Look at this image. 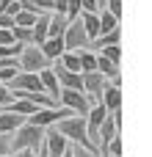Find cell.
<instances>
[{
	"instance_id": "cell-1",
	"label": "cell",
	"mask_w": 152,
	"mask_h": 157,
	"mask_svg": "<svg viewBox=\"0 0 152 157\" xmlns=\"http://www.w3.org/2000/svg\"><path fill=\"white\" fill-rule=\"evenodd\" d=\"M53 130H55L58 135H64L69 144H75V146H80V149H86V152L97 155V149L91 146V141H89V135H86V121H83V119H78V116H69V119L58 121Z\"/></svg>"
},
{
	"instance_id": "cell-2",
	"label": "cell",
	"mask_w": 152,
	"mask_h": 157,
	"mask_svg": "<svg viewBox=\"0 0 152 157\" xmlns=\"http://www.w3.org/2000/svg\"><path fill=\"white\" fill-rule=\"evenodd\" d=\"M53 63L42 55V50L39 47H33V44H25L22 47V52H19V58H17V69L19 72H28V75H39L42 69H50Z\"/></svg>"
},
{
	"instance_id": "cell-3",
	"label": "cell",
	"mask_w": 152,
	"mask_h": 157,
	"mask_svg": "<svg viewBox=\"0 0 152 157\" xmlns=\"http://www.w3.org/2000/svg\"><path fill=\"white\" fill-rule=\"evenodd\" d=\"M42 141H44V130L22 124V127L11 135V155H14V152H22V149H33V152H36V149L42 146Z\"/></svg>"
},
{
	"instance_id": "cell-4",
	"label": "cell",
	"mask_w": 152,
	"mask_h": 157,
	"mask_svg": "<svg viewBox=\"0 0 152 157\" xmlns=\"http://www.w3.org/2000/svg\"><path fill=\"white\" fill-rule=\"evenodd\" d=\"M89 47V39H86V30L80 25V19H72L64 30V50L66 52H78V50H86Z\"/></svg>"
},
{
	"instance_id": "cell-5",
	"label": "cell",
	"mask_w": 152,
	"mask_h": 157,
	"mask_svg": "<svg viewBox=\"0 0 152 157\" xmlns=\"http://www.w3.org/2000/svg\"><path fill=\"white\" fill-rule=\"evenodd\" d=\"M72 113L66 110V108H55V110H36L33 116H28L25 119V124L28 127H39V130H44V127H50V124H58V121H64V119H69Z\"/></svg>"
},
{
	"instance_id": "cell-6",
	"label": "cell",
	"mask_w": 152,
	"mask_h": 157,
	"mask_svg": "<svg viewBox=\"0 0 152 157\" xmlns=\"http://www.w3.org/2000/svg\"><path fill=\"white\" fill-rule=\"evenodd\" d=\"M58 102L69 110V113H75L78 119H86L89 116V99H86V94H80V91H61V97H58Z\"/></svg>"
},
{
	"instance_id": "cell-7",
	"label": "cell",
	"mask_w": 152,
	"mask_h": 157,
	"mask_svg": "<svg viewBox=\"0 0 152 157\" xmlns=\"http://www.w3.org/2000/svg\"><path fill=\"white\" fill-rule=\"evenodd\" d=\"M42 146H44V152H47V157H64L66 155V149L72 146L64 135H58L55 130H47L44 132V141H42Z\"/></svg>"
},
{
	"instance_id": "cell-8",
	"label": "cell",
	"mask_w": 152,
	"mask_h": 157,
	"mask_svg": "<svg viewBox=\"0 0 152 157\" xmlns=\"http://www.w3.org/2000/svg\"><path fill=\"white\" fill-rule=\"evenodd\" d=\"M39 80H42V91L58 105V97H61V86H58V80H55V75L50 72V69H42L39 72Z\"/></svg>"
},
{
	"instance_id": "cell-9",
	"label": "cell",
	"mask_w": 152,
	"mask_h": 157,
	"mask_svg": "<svg viewBox=\"0 0 152 157\" xmlns=\"http://www.w3.org/2000/svg\"><path fill=\"white\" fill-rule=\"evenodd\" d=\"M100 105L108 110V113H116L122 108V88H114V86H105L102 97H100Z\"/></svg>"
},
{
	"instance_id": "cell-10",
	"label": "cell",
	"mask_w": 152,
	"mask_h": 157,
	"mask_svg": "<svg viewBox=\"0 0 152 157\" xmlns=\"http://www.w3.org/2000/svg\"><path fill=\"white\" fill-rule=\"evenodd\" d=\"M39 50H42V55H44L50 63H55V61H58V58L66 52V50H64V39H47V41H44Z\"/></svg>"
},
{
	"instance_id": "cell-11",
	"label": "cell",
	"mask_w": 152,
	"mask_h": 157,
	"mask_svg": "<svg viewBox=\"0 0 152 157\" xmlns=\"http://www.w3.org/2000/svg\"><path fill=\"white\" fill-rule=\"evenodd\" d=\"M22 124H25L22 116H14V113H8V110L0 113V135H14Z\"/></svg>"
},
{
	"instance_id": "cell-12",
	"label": "cell",
	"mask_w": 152,
	"mask_h": 157,
	"mask_svg": "<svg viewBox=\"0 0 152 157\" xmlns=\"http://www.w3.org/2000/svg\"><path fill=\"white\" fill-rule=\"evenodd\" d=\"M78 19H80V25H83V30H86L89 44H91V41L100 36V14H80Z\"/></svg>"
},
{
	"instance_id": "cell-13",
	"label": "cell",
	"mask_w": 152,
	"mask_h": 157,
	"mask_svg": "<svg viewBox=\"0 0 152 157\" xmlns=\"http://www.w3.org/2000/svg\"><path fill=\"white\" fill-rule=\"evenodd\" d=\"M69 19L64 14H50V22H47V39H64V30H66Z\"/></svg>"
},
{
	"instance_id": "cell-14",
	"label": "cell",
	"mask_w": 152,
	"mask_h": 157,
	"mask_svg": "<svg viewBox=\"0 0 152 157\" xmlns=\"http://www.w3.org/2000/svg\"><path fill=\"white\" fill-rule=\"evenodd\" d=\"M78 58H80V75H91V72H97V52L78 50Z\"/></svg>"
},
{
	"instance_id": "cell-15",
	"label": "cell",
	"mask_w": 152,
	"mask_h": 157,
	"mask_svg": "<svg viewBox=\"0 0 152 157\" xmlns=\"http://www.w3.org/2000/svg\"><path fill=\"white\" fill-rule=\"evenodd\" d=\"M61 69H66V72H75V75H80V58H78V52H64L58 61H55Z\"/></svg>"
},
{
	"instance_id": "cell-16",
	"label": "cell",
	"mask_w": 152,
	"mask_h": 157,
	"mask_svg": "<svg viewBox=\"0 0 152 157\" xmlns=\"http://www.w3.org/2000/svg\"><path fill=\"white\" fill-rule=\"evenodd\" d=\"M42 14H33V11H19L17 17H14V28H25V30H30L33 25H36V19H39Z\"/></svg>"
},
{
	"instance_id": "cell-17",
	"label": "cell",
	"mask_w": 152,
	"mask_h": 157,
	"mask_svg": "<svg viewBox=\"0 0 152 157\" xmlns=\"http://www.w3.org/2000/svg\"><path fill=\"white\" fill-rule=\"evenodd\" d=\"M97 72H100L105 80L119 77V66H116V63H111V61H105V58H100V55H97Z\"/></svg>"
},
{
	"instance_id": "cell-18",
	"label": "cell",
	"mask_w": 152,
	"mask_h": 157,
	"mask_svg": "<svg viewBox=\"0 0 152 157\" xmlns=\"http://www.w3.org/2000/svg\"><path fill=\"white\" fill-rule=\"evenodd\" d=\"M119 36H122L119 28L111 30V33H105V36H97V39H94V47H97V50H102V47H116V44H119Z\"/></svg>"
},
{
	"instance_id": "cell-19",
	"label": "cell",
	"mask_w": 152,
	"mask_h": 157,
	"mask_svg": "<svg viewBox=\"0 0 152 157\" xmlns=\"http://www.w3.org/2000/svg\"><path fill=\"white\" fill-rule=\"evenodd\" d=\"M116 28H119V19H114L108 11H100V36H105V33H111Z\"/></svg>"
},
{
	"instance_id": "cell-20",
	"label": "cell",
	"mask_w": 152,
	"mask_h": 157,
	"mask_svg": "<svg viewBox=\"0 0 152 157\" xmlns=\"http://www.w3.org/2000/svg\"><path fill=\"white\" fill-rule=\"evenodd\" d=\"M97 55H100V58H105V61H111V63H116V66H119V61H122L119 44H116V47H102V50H100Z\"/></svg>"
},
{
	"instance_id": "cell-21",
	"label": "cell",
	"mask_w": 152,
	"mask_h": 157,
	"mask_svg": "<svg viewBox=\"0 0 152 157\" xmlns=\"http://www.w3.org/2000/svg\"><path fill=\"white\" fill-rule=\"evenodd\" d=\"M105 11H108L114 19H122V0H108V3H105Z\"/></svg>"
},
{
	"instance_id": "cell-22",
	"label": "cell",
	"mask_w": 152,
	"mask_h": 157,
	"mask_svg": "<svg viewBox=\"0 0 152 157\" xmlns=\"http://www.w3.org/2000/svg\"><path fill=\"white\" fill-rule=\"evenodd\" d=\"M80 17V0H66V19H78Z\"/></svg>"
},
{
	"instance_id": "cell-23",
	"label": "cell",
	"mask_w": 152,
	"mask_h": 157,
	"mask_svg": "<svg viewBox=\"0 0 152 157\" xmlns=\"http://www.w3.org/2000/svg\"><path fill=\"white\" fill-rule=\"evenodd\" d=\"M11 102H14V94H11L6 86H0V113H3V110H8V105H11Z\"/></svg>"
},
{
	"instance_id": "cell-24",
	"label": "cell",
	"mask_w": 152,
	"mask_h": 157,
	"mask_svg": "<svg viewBox=\"0 0 152 157\" xmlns=\"http://www.w3.org/2000/svg\"><path fill=\"white\" fill-rule=\"evenodd\" d=\"M19 11H22L19 0H8V3H6V8H3V14H6V17H11V19H14V17L19 14Z\"/></svg>"
},
{
	"instance_id": "cell-25",
	"label": "cell",
	"mask_w": 152,
	"mask_h": 157,
	"mask_svg": "<svg viewBox=\"0 0 152 157\" xmlns=\"http://www.w3.org/2000/svg\"><path fill=\"white\" fill-rule=\"evenodd\" d=\"M11 155V135H0V157Z\"/></svg>"
},
{
	"instance_id": "cell-26",
	"label": "cell",
	"mask_w": 152,
	"mask_h": 157,
	"mask_svg": "<svg viewBox=\"0 0 152 157\" xmlns=\"http://www.w3.org/2000/svg\"><path fill=\"white\" fill-rule=\"evenodd\" d=\"M72 157H97V155H91V152H86L80 146H72Z\"/></svg>"
},
{
	"instance_id": "cell-27",
	"label": "cell",
	"mask_w": 152,
	"mask_h": 157,
	"mask_svg": "<svg viewBox=\"0 0 152 157\" xmlns=\"http://www.w3.org/2000/svg\"><path fill=\"white\" fill-rule=\"evenodd\" d=\"M11 157H36V152L33 149H22V152H14Z\"/></svg>"
},
{
	"instance_id": "cell-28",
	"label": "cell",
	"mask_w": 152,
	"mask_h": 157,
	"mask_svg": "<svg viewBox=\"0 0 152 157\" xmlns=\"http://www.w3.org/2000/svg\"><path fill=\"white\" fill-rule=\"evenodd\" d=\"M94 3H97V8H100V11H105V3H108V0H94Z\"/></svg>"
},
{
	"instance_id": "cell-29",
	"label": "cell",
	"mask_w": 152,
	"mask_h": 157,
	"mask_svg": "<svg viewBox=\"0 0 152 157\" xmlns=\"http://www.w3.org/2000/svg\"><path fill=\"white\" fill-rule=\"evenodd\" d=\"M36 157H47V152H44V146H39V149H36Z\"/></svg>"
}]
</instances>
